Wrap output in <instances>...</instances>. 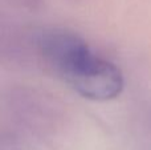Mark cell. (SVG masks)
<instances>
[{"instance_id": "6da1fadb", "label": "cell", "mask_w": 151, "mask_h": 150, "mask_svg": "<svg viewBox=\"0 0 151 150\" xmlns=\"http://www.w3.org/2000/svg\"><path fill=\"white\" fill-rule=\"evenodd\" d=\"M39 56L70 89L91 101L117 98L125 87L115 64L99 56L81 36L66 29H47L36 37Z\"/></svg>"}]
</instances>
